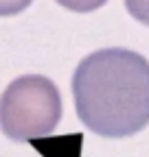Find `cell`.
<instances>
[{
  "label": "cell",
  "mask_w": 149,
  "mask_h": 157,
  "mask_svg": "<svg viewBox=\"0 0 149 157\" xmlns=\"http://www.w3.org/2000/svg\"><path fill=\"white\" fill-rule=\"evenodd\" d=\"M77 118L105 140H123L149 124V61L127 48H103L72 74Z\"/></svg>",
  "instance_id": "6da1fadb"
},
{
  "label": "cell",
  "mask_w": 149,
  "mask_h": 157,
  "mask_svg": "<svg viewBox=\"0 0 149 157\" xmlns=\"http://www.w3.org/2000/svg\"><path fill=\"white\" fill-rule=\"evenodd\" d=\"M33 0H0V17H13L31 7Z\"/></svg>",
  "instance_id": "5b68a950"
},
{
  "label": "cell",
  "mask_w": 149,
  "mask_h": 157,
  "mask_svg": "<svg viewBox=\"0 0 149 157\" xmlns=\"http://www.w3.org/2000/svg\"><path fill=\"white\" fill-rule=\"evenodd\" d=\"M125 9L134 20L149 26V0H125Z\"/></svg>",
  "instance_id": "277c9868"
},
{
  "label": "cell",
  "mask_w": 149,
  "mask_h": 157,
  "mask_svg": "<svg viewBox=\"0 0 149 157\" xmlns=\"http://www.w3.org/2000/svg\"><path fill=\"white\" fill-rule=\"evenodd\" d=\"M107 0H57V5H62L64 9L72 11V13H92L101 9Z\"/></svg>",
  "instance_id": "3957f363"
},
{
  "label": "cell",
  "mask_w": 149,
  "mask_h": 157,
  "mask_svg": "<svg viewBox=\"0 0 149 157\" xmlns=\"http://www.w3.org/2000/svg\"><path fill=\"white\" fill-rule=\"evenodd\" d=\"M62 113V94L44 74L18 76L0 94V131L13 142L50 135Z\"/></svg>",
  "instance_id": "7a4b0ae2"
}]
</instances>
